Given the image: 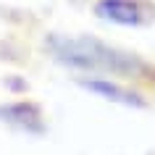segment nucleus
I'll return each mask as SVG.
<instances>
[{"mask_svg": "<svg viewBox=\"0 0 155 155\" xmlns=\"http://www.w3.org/2000/svg\"><path fill=\"white\" fill-rule=\"evenodd\" d=\"M84 90H90L92 95H100L103 100H110V103H118V105H129V108H145V97L139 95V92L129 90V87H124V84L113 82V79H79Z\"/></svg>", "mask_w": 155, "mask_h": 155, "instance_id": "nucleus-3", "label": "nucleus"}, {"mask_svg": "<svg viewBox=\"0 0 155 155\" xmlns=\"http://www.w3.org/2000/svg\"><path fill=\"white\" fill-rule=\"evenodd\" d=\"M0 118L11 126H16L21 131H29V134H42L45 131V118H42V110L29 100H21V103H11V105L0 108Z\"/></svg>", "mask_w": 155, "mask_h": 155, "instance_id": "nucleus-4", "label": "nucleus"}, {"mask_svg": "<svg viewBox=\"0 0 155 155\" xmlns=\"http://www.w3.org/2000/svg\"><path fill=\"white\" fill-rule=\"evenodd\" d=\"M45 45L58 63L76 68V71L110 74V76H124V79H145V76L155 74V68L139 55L121 48H113L108 42H100L95 37L50 34Z\"/></svg>", "mask_w": 155, "mask_h": 155, "instance_id": "nucleus-1", "label": "nucleus"}, {"mask_svg": "<svg viewBox=\"0 0 155 155\" xmlns=\"http://www.w3.org/2000/svg\"><path fill=\"white\" fill-rule=\"evenodd\" d=\"M95 16L118 26H147L155 21L153 0H97Z\"/></svg>", "mask_w": 155, "mask_h": 155, "instance_id": "nucleus-2", "label": "nucleus"}]
</instances>
